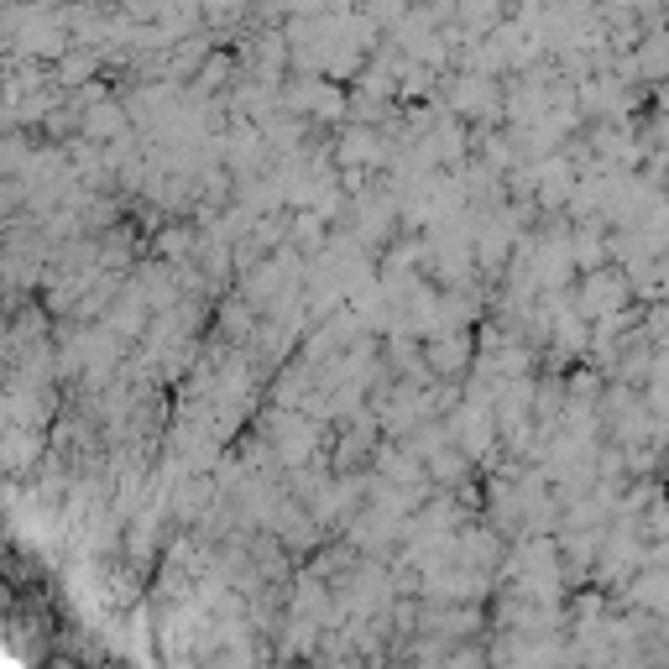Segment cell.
<instances>
[{
    "label": "cell",
    "mask_w": 669,
    "mask_h": 669,
    "mask_svg": "<svg viewBox=\"0 0 669 669\" xmlns=\"http://www.w3.org/2000/svg\"><path fill=\"white\" fill-rule=\"evenodd\" d=\"M429 366H434V372H460V366H466V340H455V335H440V340H434L429 345Z\"/></svg>",
    "instance_id": "2"
},
{
    "label": "cell",
    "mask_w": 669,
    "mask_h": 669,
    "mask_svg": "<svg viewBox=\"0 0 669 669\" xmlns=\"http://www.w3.org/2000/svg\"><path fill=\"white\" fill-rule=\"evenodd\" d=\"M126 131V110L121 105H95L84 115V136H95V142H110V136Z\"/></svg>",
    "instance_id": "1"
}]
</instances>
